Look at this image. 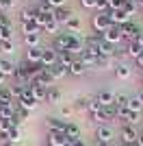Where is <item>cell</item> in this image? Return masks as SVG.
I'll return each mask as SVG.
<instances>
[{
  "instance_id": "obj_18",
  "label": "cell",
  "mask_w": 143,
  "mask_h": 146,
  "mask_svg": "<svg viewBox=\"0 0 143 146\" xmlns=\"http://www.w3.org/2000/svg\"><path fill=\"white\" fill-rule=\"evenodd\" d=\"M115 96H117V94H113V92H108V90H102L95 98H98V103H100L102 107H108V105H115Z\"/></svg>"
},
{
  "instance_id": "obj_8",
  "label": "cell",
  "mask_w": 143,
  "mask_h": 146,
  "mask_svg": "<svg viewBox=\"0 0 143 146\" xmlns=\"http://www.w3.org/2000/svg\"><path fill=\"white\" fill-rule=\"evenodd\" d=\"M30 83H37V85H43V87H52L54 85V79H52V74H50V70H39V72L33 76V81Z\"/></svg>"
},
{
  "instance_id": "obj_15",
  "label": "cell",
  "mask_w": 143,
  "mask_h": 146,
  "mask_svg": "<svg viewBox=\"0 0 143 146\" xmlns=\"http://www.w3.org/2000/svg\"><path fill=\"white\" fill-rule=\"evenodd\" d=\"M98 50L95 48H87V46H85V50H83V55H80V61H83L85 66H95V63H98Z\"/></svg>"
},
{
  "instance_id": "obj_26",
  "label": "cell",
  "mask_w": 143,
  "mask_h": 146,
  "mask_svg": "<svg viewBox=\"0 0 143 146\" xmlns=\"http://www.w3.org/2000/svg\"><path fill=\"white\" fill-rule=\"evenodd\" d=\"M130 74H132L130 66H126V63H117V66H115V76H117V79L126 81V79H130Z\"/></svg>"
},
{
  "instance_id": "obj_61",
  "label": "cell",
  "mask_w": 143,
  "mask_h": 146,
  "mask_svg": "<svg viewBox=\"0 0 143 146\" xmlns=\"http://www.w3.org/2000/svg\"><path fill=\"white\" fill-rule=\"evenodd\" d=\"M132 146H137V144H132Z\"/></svg>"
},
{
  "instance_id": "obj_63",
  "label": "cell",
  "mask_w": 143,
  "mask_h": 146,
  "mask_svg": "<svg viewBox=\"0 0 143 146\" xmlns=\"http://www.w3.org/2000/svg\"><path fill=\"white\" fill-rule=\"evenodd\" d=\"M121 146H124V144H121Z\"/></svg>"
},
{
  "instance_id": "obj_30",
  "label": "cell",
  "mask_w": 143,
  "mask_h": 146,
  "mask_svg": "<svg viewBox=\"0 0 143 146\" xmlns=\"http://www.w3.org/2000/svg\"><path fill=\"white\" fill-rule=\"evenodd\" d=\"M95 68H102V70L113 68V70H115V57H98V63H95Z\"/></svg>"
},
{
  "instance_id": "obj_21",
  "label": "cell",
  "mask_w": 143,
  "mask_h": 146,
  "mask_svg": "<svg viewBox=\"0 0 143 146\" xmlns=\"http://www.w3.org/2000/svg\"><path fill=\"white\" fill-rule=\"evenodd\" d=\"M65 135L70 137V142L80 140V127H78L76 122H67V127H65Z\"/></svg>"
},
{
  "instance_id": "obj_49",
  "label": "cell",
  "mask_w": 143,
  "mask_h": 146,
  "mask_svg": "<svg viewBox=\"0 0 143 146\" xmlns=\"http://www.w3.org/2000/svg\"><path fill=\"white\" fill-rule=\"evenodd\" d=\"M5 26H13V22L7 13H0V29H5Z\"/></svg>"
},
{
  "instance_id": "obj_22",
  "label": "cell",
  "mask_w": 143,
  "mask_h": 146,
  "mask_svg": "<svg viewBox=\"0 0 143 146\" xmlns=\"http://www.w3.org/2000/svg\"><path fill=\"white\" fill-rule=\"evenodd\" d=\"M2 135V140H9V142H15L18 144L20 140H22V131H20V127H11L7 133H0Z\"/></svg>"
},
{
  "instance_id": "obj_56",
  "label": "cell",
  "mask_w": 143,
  "mask_h": 146,
  "mask_svg": "<svg viewBox=\"0 0 143 146\" xmlns=\"http://www.w3.org/2000/svg\"><path fill=\"white\" fill-rule=\"evenodd\" d=\"M137 42H139V46H141V48H143V31H141V35L137 37Z\"/></svg>"
},
{
  "instance_id": "obj_42",
  "label": "cell",
  "mask_w": 143,
  "mask_h": 146,
  "mask_svg": "<svg viewBox=\"0 0 143 146\" xmlns=\"http://www.w3.org/2000/svg\"><path fill=\"white\" fill-rule=\"evenodd\" d=\"M121 9H124L126 13H128V15H134V13H137V2H134V0H132V2H124V5H121Z\"/></svg>"
},
{
  "instance_id": "obj_1",
  "label": "cell",
  "mask_w": 143,
  "mask_h": 146,
  "mask_svg": "<svg viewBox=\"0 0 143 146\" xmlns=\"http://www.w3.org/2000/svg\"><path fill=\"white\" fill-rule=\"evenodd\" d=\"M18 107L24 111H28V113H33V111L39 107V103L35 100V96H33V92L28 90V85H26V90H24V94L18 98Z\"/></svg>"
},
{
  "instance_id": "obj_59",
  "label": "cell",
  "mask_w": 143,
  "mask_h": 146,
  "mask_svg": "<svg viewBox=\"0 0 143 146\" xmlns=\"http://www.w3.org/2000/svg\"><path fill=\"white\" fill-rule=\"evenodd\" d=\"M121 2H132V0H121Z\"/></svg>"
},
{
  "instance_id": "obj_27",
  "label": "cell",
  "mask_w": 143,
  "mask_h": 146,
  "mask_svg": "<svg viewBox=\"0 0 143 146\" xmlns=\"http://www.w3.org/2000/svg\"><path fill=\"white\" fill-rule=\"evenodd\" d=\"M48 100H50L52 105H61V100H63V92H61L56 85H52L50 90H48Z\"/></svg>"
},
{
  "instance_id": "obj_29",
  "label": "cell",
  "mask_w": 143,
  "mask_h": 146,
  "mask_svg": "<svg viewBox=\"0 0 143 146\" xmlns=\"http://www.w3.org/2000/svg\"><path fill=\"white\" fill-rule=\"evenodd\" d=\"M65 29H67V33H74V35H76V33H80V31H83V22H80V20L74 15V18H72L70 22L65 24Z\"/></svg>"
},
{
  "instance_id": "obj_34",
  "label": "cell",
  "mask_w": 143,
  "mask_h": 146,
  "mask_svg": "<svg viewBox=\"0 0 143 146\" xmlns=\"http://www.w3.org/2000/svg\"><path fill=\"white\" fill-rule=\"evenodd\" d=\"M74 111H80V113H89V98H78L76 105H74Z\"/></svg>"
},
{
  "instance_id": "obj_7",
  "label": "cell",
  "mask_w": 143,
  "mask_h": 146,
  "mask_svg": "<svg viewBox=\"0 0 143 146\" xmlns=\"http://www.w3.org/2000/svg\"><path fill=\"white\" fill-rule=\"evenodd\" d=\"M70 137L65 131H48V146H67Z\"/></svg>"
},
{
  "instance_id": "obj_41",
  "label": "cell",
  "mask_w": 143,
  "mask_h": 146,
  "mask_svg": "<svg viewBox=\"0 0 143 146\" xmlns=\"http://www.w3.org/2000/svg\"><path fill=\"white\" fill-rule=\"evenodd\" d=\"M35 18V11H30V9H22V11H20V22H30V20Z\"/></svg>"
},
{
  "instance_id": "obj_36",
  "label": "cell",
  "mask_w": 143,
  "mask_h": 146,
  "mask_svg": "<svg viewBox=\"0 0 143 146\" xmlns=\"http://www.w3.org/2000/svg\"><path fill=\"white\" fill-rule=\"evenodd\" d=\"M128 100H130V96L117 94V96H115V107H117V109H128Z\"/></svg>"
},
{
  "instance_id": "obj_57",
  "label": "cell",
  "mask_w": 143,
  "mask_h": 146,
  "mask_svg": "<svg viewBox=\"0 0 143 146\" xmlns=\"http://www.w3.org/2000/svg\"><path fill=\"white\" fill-rule=\"evenodd\" d=\"M5 81H7V76H5V74H2V72H0V87L5 85Z\"/></svg>"
},
{
  "instance_id": "obj_4",
  "label": "cell",
  "mask_w": 143,
  "mask_h": 146,
  "mask_svg": "<svg viewBox=\"0 0 143 146\" xmlns=\"http://www.w3.org/2000/svg\"><path fill=\"white\" fill-rule=\"evenodd\" d=\"M137 135H139V131L132 127V124H124V127L119 129V137H121V144L124 146L137 144Z\"/></svg>"
},
{
  "instance_id": "obj_12",
  "label": "cell",
  "mask_w": 143,
  "mask_h": 146,
  "mask_svg": "<svg viewBox=\"0 0 143 146\" xmlns=\"http://www.w3.org/2000/svg\"><path fill=\"white\" fill-rule=\"evenodd\" d=\"M28 90L33 92V96H35L37 103H46V100H48V90H50V87H43V85H37V83H30Z\"/></svg>"
},
{
  "instance_id": "obj_16",
  "label": "cell",
  "mask_w": 143,
  "mask_h": 146,
  "mask_svg": "<svg viewBox=\"0 0 143 146\" xmlns=\"http://www.w3.org/2000/svg\"><path fill=\"white\" fill-rule=\"evenodd\" d=\"M67 42H70V33H59L52 39V48L56 52H63V50H67Z\"/></svg>"
},
{
  "instance_id": "obj_5",
  "label": "cell",
  "mask_w": 143,
  "mask_h": 146,
  "mask_svg": "<svg viewBox=\"0 0 143 146\" xmlns=\"http://www.w3.org/2000/svg\"><path fill=\"white\" fill-rule=\"evenodd\" d=\"M59 63V52L52 48V46H48V48H43V55H41V66L46 68V70H50L52 66H56Z\"/></svg>"
},
{
  "instance_id": "obj_20",
  "label": "cell",
  "mask_w": 143,
  "mask_h": 146,
  "mask_svg": "<svg viewBox=\"0 0 143 146\" xmlns=\"http://www.w3.org/2000/svg\"><path fill=\"white\" fill-rule=\"evenodd\" d=\"M85 70H87V66H85L83 61H80V57H76V59L72 61V66H70V74H74V76H83Z\"/></svg>"
},
{
  "instance_id": "obj_3",
  "label": "cell",
  "mask_w": 143,
  "mask_h": 146,
  "mask_svg": "<svg viewBox=\"0 0 143 146\" xmlns=\"http://www.w3.org/2000/svg\"><path fill=\"white\" fill-rule=\"evenodd\" d=\"M91 24H93L95 33H104V31H108L111 26H113V20H111L108 13H98V15H93Z\"/></svg>"
},
{
  "instance_id": "obj_51",
  "label": "cell",
  "mask_w": 143,
  "mask_h": 146,
  "mask_svg": "<svg viewBox=\"0 0 143 146\" xmlns=\"http://www.w3.org/2000/svg\"><path fill=\"white\" fill-rule=\"evenodd\" d=\"M80 5H83L85 9H95V5H98V0H80Z\"/></svg>"
},
{
  "instance_id": "obj_11",
  "label": "cell",
  "mask_w": 143,
  "mask_h": 146,
  "mask_svg": "<svg viewBox=\"0 0 143 146\" xmlns=\"http://www.w3.org/2000/svg\"><path fill=\"white\" fill-rule=\"evenodd\" d=\"M72 18H74V13H72L70 7H59V9H54V20H56L61 26H65Z\"/></svg>"
},
{
  "instance_id": "obj_39",
  "label": "cell",
  "mask_w": 143,
  "mask_h": 146,
  "mask_svg": "<svg viewBox=\"0 0 143 146\" xmlns=\"http://www.w3.org/2000/svg\"><path fill=\"white\" fill-rule=\"evenodd\" d=\"M95 9H98V13H111V11H113V9H111V2H108V0H98Z\"/></svg>"
},
{
  "instance_id": "obj_6",
  "label": "cell",
  "mask_w": 143,
  "mask_h": 146,
  "mask_svg": "<svg viewBox=\"0 0 143 146\" xmlns=\"http://www.w3.org/2000/svg\"><path fill=\"white\" fill-rule=\"evenodd\" d=\"M102 37H104V42H108V44H113V46H117V44L124 39V35H121V26L113 24L108 31H104V33H102Z\"/></svg>"
},
{
  "instance_id": "obj_52",
  "label": "cell",
  "mask_w": 143,
  "mask_h": 146,
  "mask_svg": "<svg viewBox=\"0 0 143 146\" xmlns=\"http://www.w3.org/2000/svg\"><path fill=\"white\" fill-rule=\"evenodd\" d=\"M70 146H87L83 140H74V142H70Z\"/></svg>"
},
{
  "instance_id": "obj_33",
  "label": "cell",
  "mask_w": 143,
  "mask_h": 146,
  "mask_svg": "<svg viewBox=\"0 0 143 146\" xmlns=\"http://www.w3.org/2000/svg\"><path fill=\"white\" fill-rule=\"evenodd\" d=\"M39 31H41V26L35 22V18L30 20V22H24L22 24V33L24 35H26V33H39Z\"/></svg>"
},
{
  "instance_id": "obj_55",
  "label": "cell",
  "mask_w": 143,
  "mask_h": 146,
  "mask_svg": "<svg viewBox=\"0 0 143 146\" xmlns=\"http://www.w3.org/2000/svg\"><path fill=\"white\" fill-rule=\"evenodd\" d=\"M0 146H15V142H9V140H2V142H0Z\"/></svg>"
},
{
  "instance_id": "obj_47",
  "label": "cell",
  "mask_w": 143,
  "mask_h": 146,
  "mask_svg": "<svg viewBox=\"0 0 143 146\" xmlns=\"http://www.w3.org/2000/svg\"><path fill=\"white\" fill-rule=\"evenodd\" d=\"M102 105L98 103V98H89V113H93V111H100Z\"/></svg>"
},
{
  "instance_id": "obj_48",
  "label": "cell",
  "mask_w": 143,
  "mask_h": 146,
  "mask_svg": "<svg viewBox=\"0 0 143 146\" xmlns=\"http://www.w3.org/2000/svg\"><path fill=\"white\" fill-rule=\"evenodd\" d=\"M50 9H59V7H65V0H43Z\"/></svg>"
},
{
  "instance_id": "obj_46",
  "label": "cell",
  "mask_w": 143,
  "mask_h": 146,
  "mask_svg": "<svg viewBox=\"0 0 143 146\" xmlns=\"http://www.w3.org/2000/svg\"><path fill=\"white\" fill-rule=\"evenodd\" d=\"M0 52H15V44L13 42H0Z\"/></svg>"
},
{
  "instance_id": "obj_9",
  "label": "cell",
  "mask_w": 143,
  "mask_h": 146,
  "mask_svg": "<svg viewBox=\"0 0 143 146\" xmlns=\"http://www.w3.org/2000/svg\"><path fill=\"white\" fill-rule=\"evenodd\" d=\"M67 50H70L72 55L76 57V55H83V50H85V42L80 39L78 35H74V33H70V42H67Z\"/></svg>"
},
{
  "instance_id": "obj_37",
  "label": "cell",
  "mask_w": 143,
  "mask_h": 146,
  "mask_svg": "<svg viewBox=\"0 0 143 146\" xmlns=\"http://www.w3.org/2000/svg\"><path fill=\"white\" fill-rule=\"evenodd\" d=\"M0 42H13V26L0 29Z\"/></svg>"
},
{
  "instance_id": "obj_14",
  "label": "cell",
  "mask_w": 143,
  "mask_h": 146,
  "mask_svg": "<svg viewBox=\"0 0 143 146\" xmlns=\"http://www.w3.org/2000/svg\"><path fill=\"white\" fill-rule=\"evenodd\" d=\"M46 124H48V131H65L67 120L56 118V116H48V118H46Z\"/></svg>"
},
{
  "instance_id": "obj_25",
  "label": "cell",
  "mask_w": 143,
  "mask_h": 146,
  "mask_svg": "<svg viewBox=\"0 0 143 146\" xmlns=\"http://www.w3.org/2000/svg\"><path fill=\"white\" fill-rule=\"evenodd\" d=\"M143 52V48L139 46V42L137 39H132V42H128V46H126V55L128 57H132V59H137L139 55Z\"/></svg>"
},
{
  "instance_id": "obj_40",
  "label": "cell",
  "mask_w": 143,
  "mask_h": 146,
  "mask_svg": "<svg viewBox=\"0 0 143 146\" xmlns=\"http://www.w3.org/2000/svg\"><path fill=\"white\" fill-rule=\"evenodd\" d=\"M13 7H15V0H0V13L13 11Z\"/></svg>"
},
{
  "instance_id": "obj_45",
  "label": "cell",
  "mask_w": 143,
  "mask_h": 146,
  "mask_svg": "<svg viewBox=\"0 0 143 146\" xmlns=\"http://www.w3.org/2000/svg\"><path fill=\"white\" fill-rule=\"evenodd\" d=\"M24 90H26V85H22V83H13V85H11V92H13V96H15V98L22 96Z\"/></svg>"
},
{
  "instance_id": "obj_28",
  "label": "cell",
  "mask_w": 143,
  "mask_h": 146,
  "mask_svg": "<svg viewBox=\"0 0 143 146\" xmlns=\"http://www.w3.org/2000/svg\"><path fill=\"white\" fill-rule=\"evenodd\" d=\"M24 37V44L28 46V48H35V46H39V42H41V35L39 33H26Z\"/></svg>"
},
{
  "instance_id": "obj_10",
  "label": "cell",
  "mask_w": 143,
  "mask_h": 146,
  "mask_svg": "<svg viewBox=\"0 0 143 146\" xmlns=\"http://www.w3.org/2000/svg\"><path fill=\"white\" fill-rule=\"evenodd\" d=\"M121 35L132 42V39H137L141 35V26L134 24V22H126V24H121Z\"/></svg>"
},
{
  "instance_id": "obj_58",
  "label": "cell",
  "mask_w": 143,
  "mask_h": 146,
  "mask_svg": "<svg viewBox=\"0 0 143 146\" xmlns=\"http://www.w3.org/2000/svg\"><path fill=\"white\" fill-rule=\"evenodd\" d=\"M137 98H139V100H141V105H143V90H141V92H139V94H137Z\"/></svg>"
},
{
  "instance_id": "obj_13",
  "label": "cell",
  "mask_w": 143,
  "mask_h": 146,
  "mask_svg": "<svg viewBox=\"0 0 143 146\" xmlns=\"http://www.w3.org/2000/svg\"><path fill=\"white\" fill-rule=\"evenodd\" d=\"M41 55H43V46L28 48V50H26V61L33 63V66H39V63H41Z\"/></svg>"
},
{
  "instance_id": "obj_24",
  "label": "cell",
  "mask_w": 143,
  "mask_h": 146,
  "mask_svg": "<svg viewBox=\"0 0 143 146\" xmlns=\"http://www.w3.org/2000/svg\"><path fill=\"white\" fill-rule=\"evenodd\" d=\"M115 52H117V48L108 42H102L100 46H98V55L100 57H115Z\"/></svg>"
},
{
  "instance_id": "obj_38",
  "label": "cell",
  "mask_w": 143,
  "mask_h": 146,
  "mask_svg": "<svg viewBox=\"0 0 143 146\" xmlns=\"http://www.w3.org/2000/svg\"><path fill=\"white\" fill-rule=\"evenodd\" d=\"M59 29H61V24L59 22H56V20H52V22H48L46 26H43V31H46V33H50V35H59Z\"/></svg>"
},
{
  "instance_id": "obj_32",
  "label": "cell",
  "mask_w": 143,
  "mask_h": 146,
  "mask_svg": "<svg viewBox=\"0 0 143 146\" xmlns=\"http://www.w3.org/2000/svg\"><path fill=\"white\" fill-rule=\"evenodd\" d=\"M30 118V113L28 111H24V109H15V116H13V124H15V127H20V124H22V122H26Z\"/></svg>"
},
{
  "instance_id": "obj_43",
  "label": "cell",
  "mask_w": 143,
  "mask_h": 146,
  "mask_svg": "<svg viewBox=\"0 0 143 146\" xmlns=\"http://www.w3.org/2000/svg\"><path fill=\"white\" fill-rule=\"evenodd\" d=\"M11 127H15L13 120H9V118H0V133H7Z\"/></svg>"
},
{
  "instance_id": "obj_50",
  "label": "cell",
  "mask_w": 143,
  "mask_h": 146,
  "mask_svg": "<svg viewBox=\"0 0 143 146\" xmlns=\"http://www.w3.org/2000/svg\"><path fill=\"white\" fill-rule=\"evenodd\" d=\"M72 113H74V107H70V105H61V118H70Z\"/></svg>"
},
{
  "instance_id": "obj_60",
  "label": "cell",
  "mask_w": 143,
  "mask_h": 146,
  "mask_svg": "<svg viewBox=\"0 0 143 146\" xmlns=\"http://www.w3.org/2000/svg\"><path fill=\"white\" fill-rule=\"evenodd\" d=\"M0 109H2V103H0Z\"/></svg>"
},
{
  "instance_id": "obj_2",
  "label": "cell",
  "mask_w": 143,
  "mask_h": 146,
  "mask_svg": "<svg viewBox=\"0 0 143 146\" xmlns=\"http://www.w3.org/2000/svg\"><path fill=\"white\" fill-rule=\"evenodd\" d=\"M95 140H98V144H111V142L115 140V131L111 124H100V127L95 129Z\"/></svg>"
},
{
  "instance_id": "obj_53",
  "label": "cell",
  "mask_w": 143,
  "mask_h": 146,
  "mask_svg": "<svg viewBox=\"0 0 143 146\" xmlns=\"http://www.w3.org/2000/svg\"><path fill=\"white\" fill-rule=\"evenodd\" d=\"M137 146H143V131H139L137 135Z\"/></svg>"
},
{
  "instance_id": "obj_23",
  "label": "cell",
  "mask_w": 143,
  "mask_h": 146,
  "mask_svg": "<svg viewBox=\"0 0 143 146\" xmlns=\"http://www.w3.org/2000/svg\"><path fill=\"white\" fill-rule=\"evenodd\" d=\"M50 74H52V79H54V81H61V79H65L67 74H70V70H67L65 66L56 63V66H52V68H50Z\"/></svg>"
},
{
  "instance_id": "obj_54",
  "label": "cell",
  "mask_w": 143,
  "mask_h": 146,
  "mask_svg": "<svg viewBox=\"0 0 143 146\" xmlns=\"http://www.w3.org/2000/svg\"><path fill=\"white\" fill-rule=\"evenodd\" d=\"M134 61H137V66H139V68H143V52H141V55H139Z\"/></svg>"
},
{
  "instance_id": "obj_62",
  "label": "cell",
  "mask_w": 143,
  "mask_h": 146,
  "mask_svg": "<svg viewBox=\"0 0 143 146\" xmlns=\"http://www.w3.org/2000/svg\"><path fill=\"white\" fill-rule=\"evenodd\" d=\"M67 146H70V144H67Z\"/></svg>"
},
{
  "instance_id": "obj_44",
  "label": "cell",
  "mask_w": 143,
  "mask_h": 146,
  "mask_svg": "<svg viewBox=\"0 0 143 146\" xmlns=\"http://www.w3.org/2000/svg\"><path fill=\"white\" fill-rule=\"evenodd\" d=\"M89 116H91V120L98 122V124H106V118H104L102 109H100V111H93V113H89Z\"/></svg>"
},
{
  "instance_id": "obj_17",
  "label": "cell",
  "mask_w": 143,
  "mask_h": 146,
  "mask_svg": "<svg viewBox=\"0 0 143 146\" xmlns=\"http://www.w3.org/2000/svg\"><path fill=\"white\" fill-rule=\"evenodd\" d=\"M108 15H111V20H113V24H117V26L126 24V22H130V15H128L124 9H113Z\"/></svg>"
},
{
  "instance_id": "obj_31",
  "label": "cell",
  "mask_w": 143,
  "mask_h": 146,
  "mask_svg": "<svg viewBox=\"0 0 143 146\" xmlns=\"http://www.w3.org/2000/svg\"><path fill=\"white\" fill-rule=\"evenodd\" d=\"M74 59H76V57L72 55L70 50H63V52H59V63H61V66H65L67 70H70V66H72V61H74Z\"/></svg>"
},
{
  "instance_id": "obj_35",
  "label": "cell",
  "mask_w": 143,
  "mask_h": 146,
  "mask_svg": "<svg viewBox=\"0 0 143 146\" xmlns=\"http://www.w3.org/2000/svg\"><path fill=\"white\" fill-rule=\"evenodd\" d=\"M128 111H137V113L143 111V105H141V100H139L137 96H130V100H128Z\"/></svg>"
},
{
  "instance_id": "obj_19",
  "label": "cell",
  "mask_w": 143,
  "mask_h": 146,
  "mask_svg": "<svg viewBox=\"0 0 143 146\" xmlns=\"http://www.w3.org/2000/svg\"><path fill=\"white\" fill-rule=\"evenodd\" d=\"M15 70H18V66H15L13 61H9V59H0V72L5 74L7 79H9V76H15Z\"/></svg>"
}]
</instances>
